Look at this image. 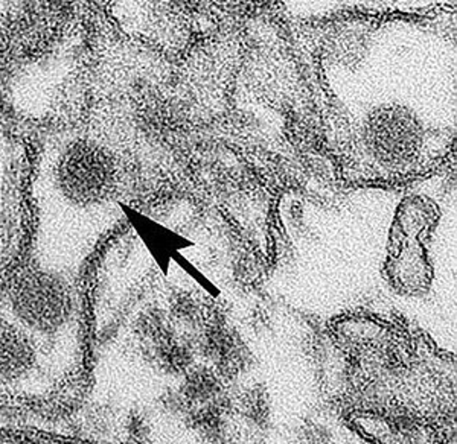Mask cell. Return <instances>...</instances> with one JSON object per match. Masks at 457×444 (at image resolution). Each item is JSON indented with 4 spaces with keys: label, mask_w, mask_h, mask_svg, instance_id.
<instances>
[{
    "label": "cell",
    "mask_w": 457,
    "mask_h": 444,
    "mask_svg": "<svg viewBox=\"0 0 457 444\" xmlns=\"http://www.w3.org/2000/svg\"><path fill=\"white\" fill-rule=\"evenodd\" d=\"M116 180L113 157L92 137L47 140L32 174L34 227L23 267L86 291L88 265L110 227Z\"/></svg>",
    "instance_id": "6da1fadb"
},
{
    "label": "cell",
    "mask_w": 457,
    "mask_h": 444,
    "mask_svg": "<svg viewBox=\"0 0 457 444\" xmlns=\"http://www.w3.org/2000/svg\"><path fill=\"white\" fill-rule=\"evenodd\" d=\"M83 376L17 316L0 290V408H42Z\"/></svg>",
    "instance_id": "7a4b0ae2"
},
{
    "label": "cell",
    "mask_w": 457,
    "mask_h": 444,
    "mask_svg": "<svg viewBox=\"0 0 457 444\" xmlns=\"http://www.w3.org/2000/svg\"><path fill=\"white\" fill-rule=\"evenodd\" d=\"M363 142L375 160L387 168L405 166L420 157L424 128L415 113L400 105H383L368 114Z\"/></svg>",
    "instance_id": "3957f363"
},
{
    "label": "cell",
    "mask_w": 457,
    "mask_h": 444,
    "mask_svg": "<svg viewBox=\"0 0 457 444\" xmlns=\"http://www.w3.org/2000/svg\"><path fill=\"white\" fill-rule=\"evenodd\" d=\"M198 346L224 374H235L245 366V346L221 321L213 320L204 329Z\"/></svg>",
    "instance_id": "277c9868"
},
{
    "label": "cell",
    "mask_w": 457,
    "mask_h": 444,
    "mask_svg": "<svg viewBox=\"0 0 457 444\" xmlns=\"http://www.w3.org/2000/svg\"><path fill=\"white\" fill-rule=\"evenodd\" d=\"M243 413L253 423L264 424L269 415V402L262 390H252L243 399Z\"/></svg>",
    "instance_id": "5b68a950"
}]
</instances>
